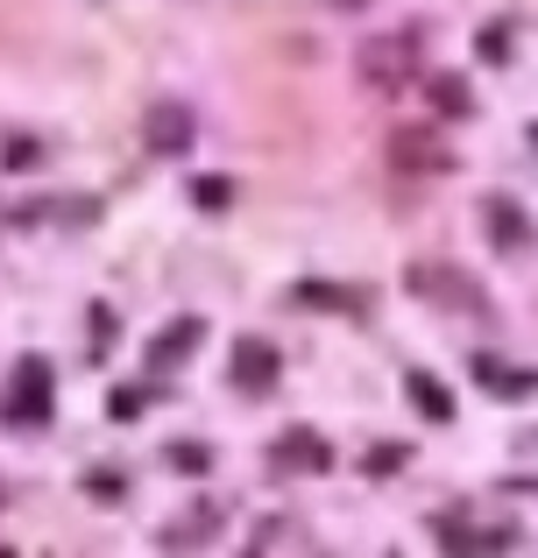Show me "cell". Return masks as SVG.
<instances>
[{
	"label": "cell",
	"mask_w": 538,
	"mask_h": 558,
	"mask_svg": "<svg viewBox=\"0 0 538 558\" xmlns=\"http://www.w3.org/2000/svg\"><path fill=\"white\" fill-rule=\"evenodd\" d=\"M411 50H418V36H383V43H369V50H361V78H369V85L411 78Z\"/></svg>",
	"instance_id": "1"
},
{
	"label": "cell",
	"mask_w": 538,
	"mask_h": 558,
	"mask_svg": "<svg viewBox=\"0 0 538 558\" xmlns=\"http://www.w3.org/2000/svg\"><path fill=\"white\" fill-rule=\"evenodd\" d=\"M390 163L411 170V178H440L454 156H446V142H432V135H397V142H390Z\"/></svg>",
	"instance_id": "2"
},
{
	"label": "cell",
	"mask_w": 538,
	"mask_h": 558,
	"mask_svg": "<svg viewBox=\"0 0 538 558\" xmlns=\"http://www.w3.org/2000/svg\"><path fill=\"white\" fill-rule=\"evenodd\" d=\"M142 135H150V149L178 156L184 142H192V113H184L178 99H164V107H150V121H142Z\"/></svg>",
	"instance_id": "3"
},
{
	"label": "cell",
	"mask_w": 538,
	"mask_h": 558,
	"mask_svg": "<svg viewBox=\"0 0 538 558\" xmlns=\"http://www.w3.org/2000/svg\"><path fill=\"white\" fill-rule=\"evenodd\" d=\"M235 381H241V389H270V381H276V347L241 340L235 347Z\"/></svg>",
	"instance_id": "4"
},
{
	"label": "cell",
	"mask_w": 538,
	"mask_h": 558,
	"mask_svg": "<svg viewBox=\"0 0 538 558\" xmlns=\"http://www.w3.org/2000/svg\"><path fill=\"white\" fill-rule=\"evenodd\" d=\"M276 452H284L290 474H319V466H326V438H319V432H284Z\"/></svg>",
	"instance_id": "5"
},
{
	"label": "cell",
	"mask_w": 538,
	"mask_h": 558,
	"mask_svg": "<svg viewBox=\"0 0 538 558\" xmlns=\"http://www.w3.org/2000/svg\"><path fill=\"white\" fill-rule=\"evenodd\" d=\"M411 403L426 410L432 424H446V417H454V396H446V381H432V375H411Z\"/></svg>",
	"instance_id": "6"
},
{
	"label": "cell",
	"mask_w": 538,
	"mask_h": 558,
	"mask_svg": "<svg viewBox=\"0 0 538 558\" xmlns=\"http://www.w3.org/2000/svg\"><path fill=\"white\" fill-rule=\"evenodd\" d=\"M192 340H199V318H178V326L164 332V347H156V368H170V361H184V354H192Z\"/></svg>",
	"instance_id": "7"
},
{
	"label": "cell",
	"mask_w": 538,
	"mask_h": 558,
	"mask_svg": "<svg viewBox=\"0 0 538 558\" xmlns=\"http://www.w3.org/2000/svg\"><path fill=\"white\" fill-rule=\"evenodd\" d=\"M432 99H440V107L454 113V121H461V113H468V85H461L454 71H440V78H432Z\"/></svg>",
	"instance_id": "8"
},
{
	"label": "cell",
	"mask_w": 538,
	"mask_h": 558,
	"mask_svg": "<svg viewBox=\"0 0 538 558\" xmlns=\"http://www.w3.org/2000/svg\"><path fill=\"white\" fill-rule=\"evenodd\" d=\"M497 227H503V247H525V213L511 198H497Z\"/></svg>",
	"instance_id": "9"
},
{
	"label": "cell",
	"mask_w": 538,
	"mask_h": 558,
	"mask_svg": "<svg viewBox=\"0 0 538 558\" xmlns=\"http://www.w3.org/2000/svg\"><path fill=\"white\" fill-rule=\"evenodd\" d=\"M170 460H178L184 474H199V466H213V452H206V446H192V438H184V446H170Z\"/></svg>",
	"instance_id": "10"
}]
</instances>
